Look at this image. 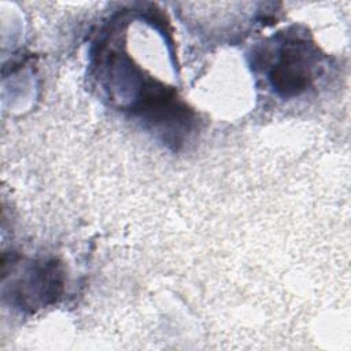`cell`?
I'll return each mask as SVG.
<instances>
[{
    "instance_id": "cell-1",
    "label": "cell",
    "mask_w": 351,
    "mask_h": 351,
    "mask_svg": "<svg viewBox=\"0 0 351 351\" xmlns=\"http://www.w3.org/2000/svg\"><path fill=\"white\" fill-rule=\"evenodd\" d=\"M318 66V48L302 34L285 33L266 63V78L280 96L295 97L313 85Z\"/></svg>"
},
{
    "instance_id": "cell-2",
    "label": "cell",
    "mask_w": 351,
    "mask_h": 351,
    "mask_svg": "<svg viewBox=\"0 0 351 351\" xmlns=\"http://www.w3.org/2000/svg\"><path fill=\"white\" fill-rule=\"evenodd\" d=\"M62 284L59 266L55 262H40L29 267L27 276L15 282L11 295L22 307H43L60 295Z\"/></svg>"
}]
</instances>
